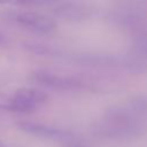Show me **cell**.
<instances>
[{"instance_id":"6da1fadb","label":"cell","mask_w":147,"mask_h":147,"mask_svg":"<svg viewBox=\"0 0 147 147\" xmlns=\"http://www.w3.org/2000/svg\"><path fill=\"white\" fill-rule=\"evenodd\" d=\"M47 94L38 88L21 87L16 90L6 101L1 102L0 108L15 113H31L42 105Z\"/></svg>"},{"instance_id":"7a4b0ae2","label":"cell","mask_w":147,"mask_h":147,"mask_svg":"<svg viewBox=\"0 0 147 147\" xmlns=\"http://www.w3.org/2000/svg\"><path fill=\"white\" fill-rule=\"evenodd\" d=\"M13 18L18 25L34 33L51 34L56 30V23L54 20L37 11H18L14 15Z\"/></svg>"},{"instance_id":"3957f363","label":"cell","mask_w":147,"mask_h":147,"mask_svg":"<svg viewBox=\"0 0 147 147\" xmlns=\"http://www.w3.org/2000/svg\"><path fill=\"white\" fill-rule=\"evenodd\" d=\"M32 80L48 86L53 88H71L76 87L79 85L78 79L68 77V76H62L57 75L55 72H51L48 70H37L31 74Z\"/></svg>"},{"instance_id":"277c9868","label":"cell","mask_w":147,"mask_h":147,"mask_svg":"<svg viewBox=\"0 0 147 147\" xmlns=\"http://www.w3.org/2000/svg\"><path fill=\"white\" fill-rule=\"evenodd\" d=\"M60 0H0V3L25 6V7H42V6L55 5Z\"/></svg>"},{"instance_id":"5b68a950","label":"cell","mask_w":147,"mask_h":147,"mask_svg":"<svg viewBox=\"0 0 147 147\" xmlns=\"http://www.w3.org/2000/svg\"><path fill=\"white\" fill-rule=\"evenodd\" d=\"M5 42H6V36L0 31V45H2Z\"/></svg>"},{"instance_id":"8992f818","label":"cell","mask_w":147,"mask_h":147,"mask_svg":"<svg viewBox=\"0 0 147 147\" xmlns=\"http://www.w3.org/2000/svg\"><path fill=\"white\" fill-rule=\"evenodd\" d=\"M0 147H3V144L1 142V140H0Z\"/></svg>"}]
</instances>
